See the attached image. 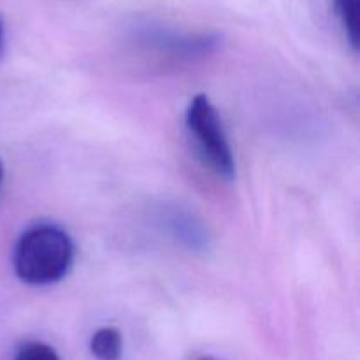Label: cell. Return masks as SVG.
I'll use <instances>...</instances> for the list:
<instances>
[{"label": "cell", "mask_w": 360, "mask_h": 360, "mask_svg": "<svg viewBox=\"0 0 360 360\" xmlns=\"http://www.w3.org/2000/svg\"><path fill=\"white\" fill-rule=\"evenodd\" d=\"M197 360H218V359H214V357H211V355H200L199 359Z\"/></svg>", "instance_id": "7"}, {"label": "cell", "mask_w": 360, "mask_h": 360, "mask_svg": "<svg viewBox=\"0 0 360 360\" xmlns=\"http://www.w3.org/2000/svg\"><path fill=\"white\" fill-rule=\"evenodd\" d=\"M2 181H4V164L2 160H0V186H2Z\"/></svg>", "instance_id": "6"}, {"label": "cell", "mask_w": 360, "mask_h": 360, "mask_svg": "<svg viewBox=\"0 0 360 360\" xmlns=\"http://www.w3.org/2000/svg\"><path fill=\"white\" fill-rule=\"evenodd\" d=\"M14 360H60V357L49 345L28 343L18 352Z\"/></svg>", "instance_id": "5"}, {"label": "cell", "mask_w": 360, "mask_h": 360, "mask_svg": "<svg viewBox=\"0 0 360 360\" xmlns=\"http://www.w3.org/2000/svg\"><path fill=\"white\" fill-rule=\"evenodd\" d=\"M72 262V239L55 225L28 229L14 248V271L18 278L35 287L60 281L69 273Z\"/></svg>", "instance_id": "1"}, {"label": "cell", "mask_w": 360, "mask_h": 360, "mask_svg": "<svg viewBox=\"0 0 360 360\" xmlns=\"http://www.w3.org/2000/svg\"><path fill=\"white\" fill-rule=\"evenodd\" d=\"M2 39H4V27H2V21H0V46H2Z\"/></svg>", "instance_id": "8"}, {"label": "cell", "mask_w": 360, "mask_h": 360, "mask_svg": "<svg viewBox=\"0 0 360 360\" xmlns=\"http://www.w3.org/2000/svg\"><path fill=\"white\" fill-rule=\"evenodd\" d=\"M186 127L202 157L221 178L236 176V160L217 108L207 95H195L186 109Z\"/></svg>", "instance_id": "2"}, {"label": "cell", "mask_w": 360, "mask_h": 360, "mask_svg": "<svg viewBox=\"0 0 360 360\" xmlns=\"http://www.w3.org/2000/svg\"><path fill=\"white\" fill-rule=\"evenodd\" d=\"M90 350L97 360H120L123 350L122 334L115 327H101L91 336Z\"/></svg>", "instance_id": "3"}, {"label": "cell", "mask_w": 360, "mask_h": 360, "mask_svg": "<svg viewBox=\"0 0 360 360\" xmlns=\"http://www.w3.org/2000/svg\"><path fill=\"white\" fill-rule=\"evenodd\" d=\"M334 9H336L340 23L347 34L348 41L359 49L360 44V28H359V0H334Z\"/></svg>", "instance_id": "4"}]
</instances>
